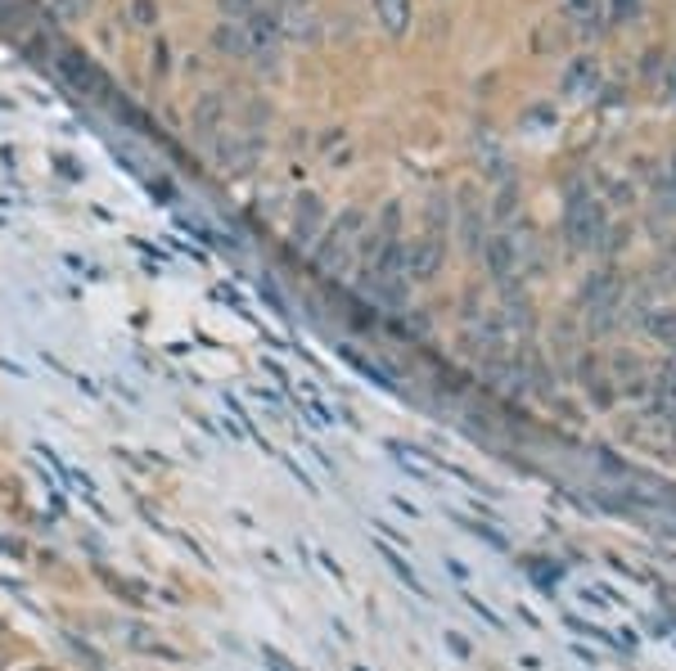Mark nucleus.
I'll return each instance as SVG.
<instances>
[{
    "label": "nucleus",
    "instance_id": "aec40b11",
    "mask_svg": "<svg viewBox=\"0 0 676 671\" xmlns=\"http://www.w3.org/2000/svg\"><path fill=\"white\" fill-rule=\"evenodd\" d=\"M33 671H50V667H33Z\"/></svg>",
    "mask_w": 676,
    "mask_h": 671
},
{
    "label": "nucleus",
    "instance_id": "0eeeda50",
    "mask_svg": "<svg viewBox=\"0 0 676 671\" xmlns=\"http://www.w3.org/2000/svg\"><path fill=\"white\" fill-rule=\"evenodd\" d=\"M483 257H487V270H491L497 280H510V276H514V266H518V257H514V239H505V235L487 239V243H483Z\"/></svg>",
    "mask_w": 676,
    "mask_h": 671
},
{
    "label": "nucleus",
    "instance_id": "9d476101",
    "mask_svg": "<svg viewBox=\"0 0 676 671\" xmlns=\"http://www.w3.org/2000/svg\"><path fill=\"white\" fill-rule=\"evenodd\" d=\"M212 46H217L222 54H230V59H249V37H243V27L239 23H217L212 27Z\"/></svg>",
    "mask_w": 676,
    "mask_h": 671
},
{
    "label": "nucleus",
    "instance_id": "1a4fd4ad",
    "mask_svg": "<svg viewBox=\"0 0 676 671\" xmlns=\"http://www.w3.org/2000/svg\"><path fill=\"white\" fill-rule=\"evenodd\" d=\"M375 14L388 27V37H406V27H411V0H375Z\"/></svg>",
    "mask_w": 676,
    "mask_h": 671
},
{
    "label": "nucleus",
    "instance_id": "a211bd4d",
    "mask_svg": "<svg viewBox=\"0 0 676 671\" xmlns=\"http://www.w3.org/2000/svg\"><path fill=\"white\" fill-rule=\"evenodd\" d=\"M280 5H289V10H293V5H298V0H280Z\"/></svg>",
    "mask_w": 676,
    "mask_h": 671
},
{
    "label": "nucleus",
    "instance_id": "f8f14e48",
    "mask_svg": "<svg viewBox=\"0 0 676 671\" xmlns=\"http://www.w3.org/2000/svg\"><path fill=\"white\" fill-rule=\"evenodd\" d=\"M100 577H104V582H109L113 591L127 595V604H149V591H145V586H136V582H127V577H113V572H100Z\"/></svg>",
    "mask_w": 676,
    "mask_h": 671
},
{
    "label": "nucleus",
    "instance_id": "4468645a",
    "mask_svg": "<svg viewBox=\"0 0 676 671\" xmlns=\"http://www.w3.org/2000/svg\"><path fill=\"white\" fill-rule=\"evenodd\" d=\"M132 23L136 27H153V23H159V5H153V0H132Z\"/></svg>",
    "mask_w": 676,
    "mask_h": 671
},
{
    "label": "nucleus",
    "instance_id": "f03ea898",
    "mask_svg": "<svg viewBox=\"0 0 676 671\" xmlns=\"http://www.w3.org/2000/svg\"><path fill=\"white\" fill-rule=\"evenodd\" d=\"M564 230H568V239L577 243V249H596L600 235H604V212H600V203L587 199V194H573V199H568V212H564Z\"/></svg>",
    "mask_w": 676,
    "mask_h": 671
},
{
    "label": "nucleus",
    "instance_id": "2eb2a0df",
    "mask_svg": "<svg viewBox=\"0 0 676 671\" xmlns=\"http://www.w3.org/2000/svg\"><path fill=\"white\" fill-rule=\"evenodd\" d=\"M636 5H640V0H609L613 23H631V18H636Z\"/></svg>",
    "mask_w": 676,
    "mask_h": 671
},
{
    "label": "nucleus",
    "instance_id": "9b49d317",
    "mask_svg": "<svg viewBox=\"0 0 676 671\" xmlns=\"http://www.w3.org/2000/svg\"><path fill=\"white\" fill-rule=\"evenodd\" d=\"M600 86V73H596V59H577L564 77V96H591Z\"/></svg>",
    "mask_w": 676,
    "mask_h": 671
},
{
    "label": "nucleus",
    "instance_id": "6e6552de",
    "mask_svg": "<svg viewBox=\"0 0 676 671\" xmlns=\"http://www.w3.org/2000/svg\"><path fill=\"white\" fill-rule=\"evenodd\" d=\"M564 18L577 27V33H600L604 0H564Z\"/></svg>",
    "mask_w": 676,
    "mask_h": 671
},
{
    "label": "nucleus",
    "instance_id": "f257e3e1",
    "mask_svg": "<svg viewBox=\"0 0 676 671\" xmlns=\"http://www.w3.org/2000/svg\"><path fill=\"white\" fill-rule=\"evenodd\" d=\"M361 230H365V212H361V207L338 212V221H334V226L321 235V243H316V262H321V270H348Z\"/></svg>",
    "mask_w": 676,
    "mask_h": 671
},
{
    "label": "nucleus",
    "instance_id": "7ed1b4c3",
    "mask_svg": "<svg viewBox=\"0 0 676 671\" xmlns=\"http://www.w3.org/2000/svg\"><path fill=\"white\" fill-rule=\"evenodd\" d=\"M442 270V239L438 235H424L415 243H406V276L411 280H434Z\"/></svg>",
    "mask_w": 676,
    "mask_h": 671
},
{
    "label": "nucleus",
    "instance_id": "39448f33",
    "mask_svg": "<svg viewBox=\"0 0 676 671\" xmlns=\"http://www.w3.org/2000/svg\"><path fill=\"white\" fill-rule=\"evenodd\" d=\"M226 127V96H203L195 104V136L203 144H212V136H217Z\"/></svg>",
    "mask_w": 676,
    "mask_h": 671
},
{
    "label": "nucleus",
    "instance_id": "20e7f679",
    "mask_svg": "<svg viewBox=\"0 0 676 671\" xmlns=\"http://www.w3.org/2000/svg\"><path fill=\"white\" fill-rule=\"evenodd\" d=\"M321 221H325V203L316 194H298V207H293V239L302 249H312L316 235H321Z\"/></svg>",
    "mask_w": 676,
    "mask_h": 671
},
{
    "label": "nucleus",
    "instance_id": "ddd939ff",
    "mask_svg": "<svg viewBox=\"0 0 676 671\" xmlns=\"http://www.w3.org/2000/svg\"><path fill=\"white\" fill-rule=\"evenodd\" d=\"M217 10H222L226 23H243V18H249L253 10H262V5H258V0H217Z\"/></svg>",
    "mask_w": 676,
    "mask_h": 671
},
{
    "label": "nucleus",
    "instance_id": "dca6fc26",
    "mask_svg": "<svg viewBox=\"0 0 676 671\" xmlns=\"http://www.w3.org/2000/svg\"><path fill=\"white\" fill-rule=\"evenodd\" d=\"M0 555H10V559H27V545L14 541V536H0Z\"/></svg>",
    "mask_w": 676,
    "mask_h": 671
},
{
    "label": "nucleus",
    "instance_id": "412c9836",
    "mask_svg": "<svg viewBox=\"0 0 676 671\" xmlns=\"http://www.w3.org/2000/svg\"><path fill=\"white\" fill-rule=\"evenodd\" d=\"M0 667H5V654H0Z\"/></svg>",
    "mask_w": 676,
    "mask_h": 671
},
{
    "label": "nucleus",
    "instance_id": "423d86ee",
    "mask_svg": "<svg viewBox=\"0 0 676 671\" xmlns=\"http://www.w3.org/2000/svg\"><path fill=\"white\" fill-rule=\"evenodd\" d=\"M59 73H64L77 90H100V86H104V77L96 73V64H90L86 54H73V50H68V54H59Z\"/></svg>",
    "mask_w": 676,
    "mask_h": 671
},
{
    "label": "nucleus",
    "instance_id": "6ab92c4d",
    "mask_svg": "<svg viewBox=\"0 0 676 671\" xmlns=\"http://www.w3.org/2000/svg\"><path fill=\"white\" fill-rule=\"evenodd\" d=\"M0 635H5V618H0Z\"/></svg>",
    "mask_w": 676,
    "mask_h": 671
},
{
    "label": "nucleus",
    "instance_id": "f3484780",
    "mask_svg": "<svg viewBox=\"0 0 676 671\" xmlns=\"http://www.w3.org/2000/svg\"><path fill=\"white\" fill-rule=\"evenodd\" d=\"M54 5L64 10V18H77V14H82V10L90 5V0H54Z\"/></svg>",
    "mask_w": 676,
    "mask_h": 671
},
{
    "label": "nucleus",
    "instance_id": "4be33fe9",
    "mask_svg": "<svg viewBox=\"0 0 676 671\" xmlns=\"http://www.w3.org/2000/svg\"><path fill=\"white\" fill-rule=\"evenodd\" d=\"M302 5H306V0H298V10H302Z\"/></svg>",
    "mask_w": 676,
    "mask_h": 671
}]
</instances>
